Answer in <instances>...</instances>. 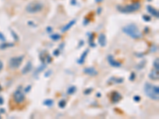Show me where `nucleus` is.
<instances>
[{"label": "nucleus", "mask_w": 159, "mask_h": 119, "mask_svg": "<svg viewBox=\"0 0 159 119\" xmlns=\"http://www.w3.org/2000/svg\"><path fill=\"white\" fill-rule=\"evenodd\" d=\"M24 56H15L12 57L10 61H9V66L11 69H16V68H19L20 65L22 64V61H23Z\"/></svg>", "instance_id": "39448f33"}, {"label": "nucleus", "mask_w": 159, "mask_h": 119, "mask_svg": "<svg viewBox=\"0 0 159 119\" xmlns=\"http://www.w3.org/2000/svg\"><path fill=\"white\" fill-rule=\"evenodd\" d=\"M3 64L1 60H0V72H1L2 69H3Z\"/></svg>", "instance_id": "79ce46f5"}, {"label": "nucleus", "mask_w": 159, "mask_h": 119, "mask_svg": "<svg viewBox=\"0 0 159 119\" xmlns=\"http://www.w3.org/2000/svg\"><path fill=\"white\" fill-rule=\"evenodd\" d=\"M108 61L109 63V64L111 66H112V67H115V68H120L122 66V64L119 62V61H117L115 60L114 59V56H112V55H109L108 56Z\"/></svg>", "instance_id": "0eeeda50"}, {"label": "nucleus", "mask_w": 159, "mask_h": 119, "mask_svg": "<svg viewBox=\"0 0 159 119\" xmlns=\"http://www.w3.org/2000/svg\"><path fill=\"white\" fill-rule=\"evenodd\" d=\"M30 90H31V86L30 85H29V86H27L26 88L24 89V93H29V91H30Z\"/></svg>", "instance_id": "2f4dec72"}, {"label": "nucleus", "mask_w": 159, "mask_h": 119, "mask_svg": "<svg viewBox=\"0 0 159 119\" xmlns=\"http://www.w3.org/2000/svg\"><path fill=\"white\" fill-rule=\"evenodd\" d=\"M84 72L85 74L88 75H91V76H96V75L99 74L98 71L93 67L85 68L84 69Z\"/></svg>", "instance_id": "6e6552de"}, {"label": "nucleus", "mask_w": 159, "mask_h": 119, "mask_svg": "<svg viewBox=\"0 0 159 119\" xmlns=\"http://www.w3.org/2000/svg\"><path fill=\"white\" fill-rule=\"evenodd\" d=\"M135 77H136V75L135 72H131V74L130 75V78H129V79H130L131 81H134L135 79Z\"/></svg>", "instance_id": "c85d7f7f"}, {"label": "nucleus", "mask_w": 159, "mask_h": 119, "mask_svg": "<svg viewBox=\"0 0 159 119\" xmlns=\"http://www.w3.org/2000/svg\"><path fill=\"white\" fill-rule=\"evenodd\" d=\"M149 78L151 79L152 80H158V79H159L158 71H157L156 69H153L150 72Z\"/></svg>", "instance_id": "2eb2a0df"}, {"label": "nucleus", "mask_w": 159, "mask_h": 119, "mask_svg": "<svg viewBox=\"0 0 159 119\" xmlns=\"http://www.w3.org/2000/svg\"><path fill=\"white\" fill-rule=\"evenodd\" d=\"M11 34H12L13 37L14 38V40H15V41H19V37H18L17 33H15V32H14V30H11Z\"/></svg>", "instance_id": "c756f323"}, {"label": "nucleus", "mask_w": 159, "mask_h": 119, "mask_svg": "<svg viewBox=\"0 0 159 119\" xmlns=\"http://www.w3.org/2000/svg\"><path fill=\"white\" fill-rule=\"evenodd\" d=\"M0 41H6L5 37H4V35L2 33H0Z\"/></svg>", "instance_id": "f704fd0d"}, {"label": "nucleus", "mask_w": 159, "mask_h": 119, "mask_svg": "<svg viewBox=\"0 0 159 119\" xmlns=\"http://www.w3.org/2000/svg\"><path fill=\"white\" fill-rule=\"evenodd\" d=\"M43 104H44L45 106H46L51 107L54 104V101L53 99H51V98H48V99H45V101L43 102Z\"/></svg>", "instance_id": "6ab92c4d"}, {"label": "nucleus", "mask_w": 159, "mask_h": 119, "mask_svg": "<svg viewBox=\"0 0 159 119\" xmlns=\"http://www.w3.org/2000/svg\"><path fill=\"white\" fill-rule=\"evenodd\" d=\"M58 106H59V107H60V108H61V109L65 108V106H66V101H65V100H64V99L61 100V101L58 102Z\"/></svg>", "instance_id": "b1692460"}, {"label": "nucleus", "mask_w": 159, "mask_h": 119, "mask_svg": "<svg viewBox=\"0 0 159 119\" xmlns=\"http://www.w3.org/2000/svg\"><path fill=\"white\" fill-rule=\"evenodd\" d=\"M146 8H147V11H148L152 16H154V17H155V18L159 17V14H158V11L157 9L153 7L152 6H147Z\"/></svg>", "instance_id": "4468645a"}, {"label": "nucleus", "mask_w": 159, "mask_h": 119, "mask_svg": "<svg viewBox=\"0 0 159 119\" xmlns=\"http://www.w3.org/2000/svg\"><path fill=\"white\" fill-rule=\"evenodd\" d=\"M28 25H29V26H33V27H35L36 26V25L34 24V22H31V21H29L28 22Z\"/></svg>", "instance_id": "4c0bfd02"}, {"label": "nucleus", "mask_w": 159, "mask_h": 119, "mask_svg": "<svg viewBox=\"0 0 159 119\" xmlns=\"http://www.w3.org/2000/svg\"><path fill=\"white\" fill-rule=\"evenodd\" d=\"M146 64V60H142L139 64H138L136 65V69H137V70H142V68L145 67Z\"/></svg>", "instance_id": "412c9836"}, {"label": "nucleus", "mask_w": 159, "mask_h": 119, "mask_svg": "<svg viewBox=\"0 0 159 119\" xmlns=\"http://www.w3.org/2000/svg\"><path fill=\"white\" fill-rule=\"evenodd\" d=\"M0 111H1V113H5V110L4 109H0Z\"/></svg>", "instance_id": "49530a36"}, {"label": "nucleus", "mask_w": 159, "mask_h": 119, "mask_svg": "<svg viewBox=\"0 0 159 119\" xmlns=\"http://www.w3.org/2000/svg\"><path fill=\"white\" fill-rule=\"evenodd\" d=\"M142 19L144 20L145 22H150L151 18L148 15H143L142 16Z\"/></svg>", "instance_id": "cd10ccee"}, {"label": "nucleus", "mask_w": 159, "mask_h": 119, "mask_svg": "<svg viewBox=\"0 0 159 119\" xmlns=\"http://www.w3.org/2000/svg\"><path fill=\"white\" fill-rule=\"evenodd\" d=\"M122 98V95H120L119 92L118 91H113L111 93V100L113 103H117L119 102Z\"/></svg>", "instance_id": "1a4fd4ad"}, {"label": "nucleus", "mask_w": 159, "mask_h": 119, "mask_svg": "<svg viewBox=\"0 0 159 119\" xmlns=\"http://www.w3.org/2000/svg\"><path fill=\"white\" fill-rule=\"evenodd\" d=\"M45 64H50L52 62V57L51 56L49 55V53L45 54Z\"/></svg>", "instance_id": "5701e85b"}, {"label": "nucleus", "mask_w": 159, "mask_h": 119, "mask_svg": "<svg viewBox=\"0 0 159 119\" xmlns=\"http://www.w3.org/2000/svg\"><path fill=\"white\" fill-rule=\"evenodd\" d=\"M42 9H43V4L41 3V2L33 1L29 3L28 5L26 6V12H28L29 14H36L42 11Z\"/></svg>", "instance_id": "20e7f679"}, {"label": "nucleus", "mask_w": 159, "mask_h": 119, "mask_svg": "<svg viewBox=\"0 0 159 119\" xmlns=\"http://www.w3.org/2000/svg\"><path fill=\"white\" fill-rule=\"evenodd\" d=\"M14 44H9V43H3V45L0 46V48H1L2 49H6V48H7V47H13L14 46Z\"/></svg>", "instance_id": "393cba45"}, {"label": "nucleus", "mask_w": 159, "mask_h": 119, "mask_svg": "<svg viewBox=\"0 0 159 119\" xmlns=\"http://www.w3.org/2000/svg\"><path fill=\"white\" fill-rule=\"evenodd\" d=\"M84 45V41L83 40H81L80 41V43H79V45H78V47H79V48L82 47Z\"/></svg>", "instance_id": "e433bc0d"}, {"label": "nucleus", "mask_w": 159, "mask_h": 119, "mask_svg": "<svg viewBox=\"0 0 159 119\" xmlns=\"http://www.w3.org/2000/svg\"><path fill=\"white\" fill-rule=\"evenodd\" d=\"M13 98H14V100L17 103H22V102H24L25 93L22 91L21 86H19V87L14 92Z\"/></svg>", "instance_id": "423d86ee"}, {"label": "nucleus", "mask_w": 159, "mask_h": 119, "mask_svg": "<svg viewBox=\"0 0 159 119\" xmlns=\"http://www.w3.org/2000/svg\"><path fill=\"white\" fill-rule=\"evenodd\" d=\"M32 68H33V64H32L31 61H28V62L26 63V64L24 66V68H22V73L23 75H26L27 73L31 72Z\"/></svg>", "instance_id": "f8f14e48"}, {"label": "nucleus", "mask_w": 159, "mask_h": 119, "mask_svg": "<svg viewBox=\"0 0 159 119\" xmlns=\"http://www.w3.org/2000/svg\"><path fill=\"white\" fill-rule=\"evenodd\" d=\"M76 19H73V20H72V21H70V22H69V23H67L65 26L63 27V28H62V30H61V31H62L63 33H65V32L68 31L70 28H71V27H72V26H74V25L76 24Z\"/></svg>", "instance_id": "dca6fc26"}, {"label": "nucleus", "mask_w": 159, "mask_h": 119, "mask_svg": "<svg viewBox=\"0 0 159 119\" xmlns=\"http://www.w3.org/2000/svg\"><path fill=\"white\" fill-rule=\"evenodd\" d=\"M88 22H89V19L85 18V19L84 20V26H87V25L88 24Z\"/></svg>", "instance_id": "58836bf2"}, {"label": "nucleus", "mask_w": 159, "mask_h": 119, "mask_svg": "<svg viewBox=\"0 0 159 119\" xmlns=\"http://www.w3.org/2000/svg\"><path fill=\"white\" fill-rule=\"evenodd\" d=\"M96 96H97V97H101V94L99 93V92H98V93L96 94Z\"/></svg>", "instance_id": "a18cd8bd"}, {"label": "nucleus", "mask_w": 159, "mask_h": 119, "mask_svg": "<svg viewBox=\"0 0 159 119\" xmlns=\"http://www.w3.org/2000/svg\"><path fill=\"white\" fill-rule=\"evenodd\" d=\"M53 54L55 56H58L59 55H60V50H59V49H56V50H54L53 52Z\"/></svg>", "instance_id": "473e14b6"}, {"label": "nucleus", "mask_w": 159, "mask_h": 119, "mask_svg": "<svg viewBox=\"0 0 159 119\" xmlns=\"http://www.w3.org/2000/svg\"><path fill=\"white\" fill-rule=\"evenodd\" d=\"M98 42L99 45H100L101 47H104L106 46L107 45V38H106V35L104 33H100L98 37Z\"/></svg>", "instance_id": "ddd939ff"}, {"label": "nucleus", "mask_w": 159, "mask_h": 119, "mask_svg": "<svg viewBox=\"0 0 159 119\" xmlns=\"http://www.w3.org/2000/svg\"><path fill=\"white\" fill-rule=\"evenodd\" d=\"M88 52H89V49H88L84 50V51L83 52V53L81 54L80 57V58L77 60V64H84L86 57H87Z\"/></svg>", "instance_id": "9b49d317"}, {"label": "nucleus", "mask_w": 159, "mask_h": 119, "mask_svg": "<svg viewBox=\"0 0 159 119\" xmlns=\"http://www.w3.org/2000/svg\"><path fill=\"white\" fill-rule=\"evenodd\" d=\"M3 102H4V101H3V98H2V97H0V105L3 104Z\"/></svg>", "instance_id": "c03bdc74"}, {"label": "nucleus", "mask_w": 159, "mask_h": 119, "mask_svg": "<svg viewBox=\"0 0 159 119\" xmlns=\"http://www.w3.org/2000/svg\"><path fill=\"white\" fill-rule=\"evenodd\" d=\"M52 70H49L48 72H46L45 73V77H49V76H50L51 75V74H52Z\"/></svg>", "instance_id": "72a5a7b5"}, {"label": "nucleus", "mask_w": 159, "mask_h": 119, "mask_svg": "<svg viewBox=\"0 0 159 119\" xmlns=\"http://www.w3.org/2000/svg\"><path fill=\"white\" fill-rule=\"evenodd\" d=\"M45 68H46V64L42 63V64H41L34 72V76H37V75H39V73L42 72V71H44L45 69Z\"/></svg>", "instance_id": "a211bd4d"}, {"label": "nucleus", "mask_w": 159, "mask_h": 119, "mask_svg": "<svg viewBox=\"0 0 159 119\" xmlns=\"http://www.w3.org/2000/svg\"><path fill=\"white\" fill-rule=\"evenodd\" d=\"M144 92L147 97L153 100H158L159 98V87L158 86L146 82L144 85Z\"/></svg>", "instance_id": "f257e3e1"}, {"label": "nucleus", "mask_w": 159, "mask_h": 119, "mask_svg": "<svg viewBox=\"0 0 159 119\" xmlns=\"http://www.w3.org/2000/svg\"><path fill=\"white\" fill-rule=\"evenodd\" d=\"M49 37L53 41H58L61 38V36L58 33H54V34H51V35L49 36Z\"/></svg>", "instance_id": "4be33fe9"}, {"label": "nucleus", "mask_w": 159, "mask_h": 119, "mask_svg": "<svg viewBox=\"0 0 159 119\" xmlns=\"http://www.w3.org/2000/svg\"><path fill=\"white\" fill-rule=\"evenodd\" d=\"M76 86H70L67 90V94L68 95H73L74 93H76Z\"/></svg>", "instance_id": "aec40b11"}, {"label": "nucleus", "mask_w": 159, "mask_h": 119, "mask_svg": "<svg viewBox=\"0 0 159 119\" xmlns=\"http://www.w3.org/2000/svg\"><path fill=\"white\" fill-rule=\"evenodd\" d=\"M76 3H77L76 0H71V4L72 6H76Z\"/></svg>", "instance_id": "ea45409f"}, {"label": "nucleus", "mask_w": 159, "mask_h": 119, "mask_svg": "<svg viewBox=\"0 0 159 119\" xmlns=\"http://www.w3.org/2000/svg\"><path fill=\"white\" fill-rule=\"evenodd\" d=\"M102 1H103V0H95L96 3H100V2H102Z\"/></svg>", "instance_id": "de8ad7c7"}, {"label": "nucleus", "mask_w": 159, "mask_h": 119, "mask_svg": "<svg viewBox=\"0 0 159 119\" xmlns=\"http://www.w3.org/2000/svg\"><path fill=\"white\" fill-rule=\"evenodd\" d=\"M133 99H134V101H135V102H140L141 97L139 95H135V96H134V98H133Z\"/></svg>", "instance_id": "7c9ffc66"}, {"label": "nucleus", "mask_w": 159, "mask_h": 119, "mask_svg": "<svg viewBox=\"0 0 159 119\" xmlns=\"http://www.w3.org/2000/svg\"><path fill=\"white\" fill-rule=\"evenodd\" d=\"M146 30H145V32H146V33H148V28H147V27H146Z\"/></svg>", "instance_id": "09e8293b"}, {"label": "nucleus", "mask_w": 159, "mask_h": 119, "mask_svg": "<svg viewBox=\"0 0 159 119\" xmlns=\"http://www.w3.org/2000/svg\"><path fill=\"white\" fill-rule=\"evenodd\" d=\"M0 118H1V116H0Z\"/></svg>", "instance_id": "3c124183"}, {"label": "nucleus", "mask_w": 159, "mask_h": 119, "mask_svg": "<svg viewBox=\"0 0 159 119\" xmlns=\"http://www.w3.org/2000/svg\"><path fill=\"white\" fill-rule=\"evenodd\" d=\"M1 90H2V87H0V91H1Z\"/></svg>", "instance_id": "8fccbe9b"}, {"label": "nucleus", "mask_w": 159, "mask_h": 119, "mask_svg": "<svg viewBox=\"0 0 159 119\" xmlns=\"http://www.w3.org/2000/svg\"><path fill=\"white\" fill-rule=\"evenodd\" d=\"M46 31H47V33H50L51 32L53 31V28H52L51 26H49V27H47V28H46Z\"/></svg>", "instance_id": "c9c22d12"}, {"label": "nucleus", "mask_w": 159, "mask_h": 119, "mask_svg": "<svg viewBox=\"0 0 159 119\" xmlns=\"http://www.w3.org/2000/svg\"><path fill=\"white\" fill-rule=\"evenodd\" d=\"M124 82V78L112 76L108 80V83H122Z\"/></svg>", "instance_id": "9d476101"}, {"label": "nucleus", "mask_w": 159, "mask_h": 119, "mask_svg": "<svg viewBox=\"0 0 159 119\" xmlns=\"http://www.w3.org/2000/svg\"><path fill=\"white\" fill-rule=\"evenodd\" d=\"M154 69H156L157 71L159 70V64H158V58H157L154 61Z\"/></svg>", "instance_id": "a878e982"}, {"label": "nucleus", "mask_w": 159, "mask_h": 119, "mask_svg": "<svg viewBox=\"0 0 159 119\" xmlns=\"http://www.w3.org/2000/svg\"><path fill=\"white\" fill-rule=\"evenodd\" d=\"M141 7V5L139 3H135L132 4H130V5L127 6H117V10L121 13L124 14H129V13H133L135 11L139 10Z\"/></svg>", "instance_id": "7ed1b4c3"}, {"label": "nucleus", "mask_w": 159, "mask_h": 119, "mask_svg": "<svg viewBox=\"0 0 159 119\" xmlns=\"http://www.w3.org/2000/svg\"><path fill=\"white\" fill-rule=\"evenodd\" d=\"M101 10H102V8L101 7H99L98 9H97V14H99L101 13Z\"/></svg>", "instance_id": "37998d69"}, {"label": "nucleus", "mask_w": 159, "mask_h": 119, "mask_svg": "<svg viewBox=\"0 0 159 119\" xmlns=\"http://www.w3.org/2000/svg\"><path fill=\"white\" fill-rule=\"evenodd\" d=\"M92 91H93V89L92 87L88 88V89H86L84 91V95H90V94L92 92Z\"/></svg>", "instance_id": "bb28decb"}, {"label": "nucleus", "mask_w": 159, "mask_h": 119, "mask_svg": "<svg viewBox=\"0 0 159 119\" xmlns=\"http://www.w3.org/2000/svg\"><path fill=\"white\" fill-rule=\"evenodd\" d=\"M64 46H65V43H62L61 45H60V46H59V50H62L63 49V48H64Z\"/></svg>", "instance_id": "a19ab883"}, {"label": "nucleus", "mask_w": 159, "mask_h": 119, "mask_svg": "<svg viewBox=\"0 0 159 119\" xmlns=\"http://www.w3.org/2000/svg\"><path fill=\"white\" fill-rule=\"evenodd\" d=\"M122 32L134 39H139L142 37V33L139 31L138 26L135 24H129L124 26L122 28Z\"/></svg>", "instance_id": "f03ea898"}, {"label": "nucleus", "mask_w": 159, "mask_h": 119, "mask_svg": "<svg viewBox=\"0 0 159 119\" xmlns=\"http://www.w3.org/2000/svg\"><path fill=\"white\" fill-rule=\"evenodd\" d=\"M88 44L92 48H95L96 47V45L94 43V33H88Z\"/></svg>", "instance_id": "f3484780"}]
</instances>
